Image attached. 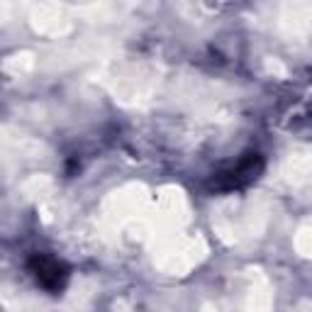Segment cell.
<instances>
[{
	"instance_id": "cell-1",
	"label": "cell",
	"mask_w": 312,
	"mask_h": 312,
	"mask_svg": "<svg viewBox=\"0 0 312 312\" xmlns=\"http://www.w3.org/2000/svg\"><path fill=\"white\" fill-rule=\"evenodd\" d=\"M56 271H59V266H54V268H51V273H56ZM46 273H49V268H41V280H44V276H46ZM54 278L59 280V276H54Z\"/></svg>"
}]
</instances>
